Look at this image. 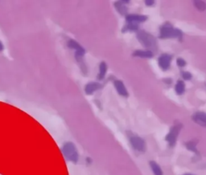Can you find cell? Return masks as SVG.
Here are the masks:
<instances>
[{"instance_id":"7c38bea8","label":"cell","mask_w":206,"mask_h":175,"mask_svg":"<svg viewBox=\"0 0 206 175\" xmlns=\"http://www.w3.org/2000/svg\"><path fill=\"white\" fill-rule=\"evenodd\" d=\"M175 90H176V93L178 94V95H182L183 93H184V90H185V84L183 80H178L176 83V84L175 86Z\"/></svg>"},{"instance_id":"277c9868","label":"cell","mask_w":206,"mask_h":175,"mask_svg":"<svg viewBox=\"0 0 206 175\" xmlns=\"http://www.w3.org/2000/svg\"><path fill=\"white\" fill-rule=\"evenodd\" d=\"M63 153L69 161L76 162L78 160V153L75 146L71 142H68L64 146Z\"/></svg>"},{"instance_id":"ac0fdd59","label":"cell","mask_w":206,"mask_h":175,"mask_svg":"<svg viewBox=\"0 0 206 175\" xmlns=\"http://www.w3.org/2000/svg\"><path fill=\"white\" fill-rule=\"evenodd\" d=\"M196 144H197V141H190L186 143V147L189 150L193 151L195 153H197V150H196Z\"/></svg>"},{"instance_id":"ffe728a7","label":"cell","mask_w":206,"mask_h":175,"mask_svg":"<svg viewBox=\"0 0 206 175\" xmlns=\"http://www.w3.org/2000/svg\"><path fill=\"white\" fill-rule=\"evenodd\" d=\"M176 63L179 67H184V66L186 65V62H185V60H184V59H182V58L177 59Z\"/></svg>"},{"instance_id":"7a4b0ae2","label":"cell","mask_w":206,"mask_h":175,"mask_svg":"<svg viewBox=\"0 0 206 175\" xmlns=\"http://www.w3.org/2000/svg\"><path fill=\"white\" fill-rule=\"evenodd\" d=\"M137 38L138 40L140 42L147 48L156 49V40L155 37L149 34L145 31H138L137 32Z\"/></svg>"},{"instance_id":"5b68a950","label":"cell","mask_w":206,"mask_h":175,"mask_svg":"<svg viewBox=\"0 0 206 175\" xmlns=\"http://www.w3.org/2000/svg\"><path fill=\"white\" fill-rule=\"evenodd\" d=\"M130 141H131V146H133L134 149L136 150L144 152L146 150V143L143 138L140 137L136 136V135H131L130 137Z\"/></svg>"},{"instance_id":"9c48e42d","label":"cell","mask_w":206,"mask_h":175,"mask_svg":"<svg viewBox=\"0 0 206 175\" xmlns=\"http://www.w3.org/2000/svg\"><path fill=\"white\" fill-rule=\"evenodd\" d=\"M127 22L129 23H140L144 22L147 20V16L141 15H127L126 17Z\"/></svg>"},{"instance_id":"ba28073f","label":"cell","mask_w":206,"mask_h":175,"mask_svg":"<svg viewBox=\"0 0 206 175\" xmlns=\"http://www.w3.org/2000/svg\"><path fill=\"white\" fill-rule=\"evenodd\" d=\"M114 87L117 89V92L120 94V95L123 96V97H128L129 93L127 92V89L126 88V87L124 86V84L122 81L119 80H114Z\"/></svg>"},{"instance_id":"4fadbf2b","label":"cell","mask_w":206,"mask_h":175,"mask_svg":"<svg viewBox=\"0 0 206 175\" xmlns=\"http://www.w3.org/2000/svg\"><path fill=\"white\" fill-rule=\"evenodd\" d=\"M114 6H115L117 11L121 15H126L127 11H128V9L126 8V6L124 5L123 2H116L114 3Z\"/></svg>"},{"instance_id":"44dd1931","label":"cell","mask_w":206,"mask_h":175,"mask_svg":"<svg viewBox=\"0 0 206 175\" xmlns=\"http://www.w3.org/2000/svg\"><path fill=\"white\" fill-rule=\"evenodd\" d=\"M145 4L147 6H151L152 4H154V1L153 0H146Z\"/></svg>"},{"instance_id":"6da1fadb","label":"cell","mask_w":206,"mask_h":175,"mask_svg":"<svg viewBox=\"0 0 206 175\" xmlns=\"http://www.w3.org/2000/svg\"><path fill=\"white\" fill-rule=\"evenodd\" d=\"M160 38H178L181 39L183 38V33L180 30L176 29L172 27V25L168 22L165 23L162 27H160Z\"/></svg>"},{"instance_id":"5bb4252c","label":"cell","mask_w":206,"mask_h":175,"mask_svg":"<svg viewBox=\"0 0 206 175\" xmlns=\"http://www.w3.org/2000/svg\"><path fill=\"white\" fill-rule=\"evenodd\" d=\"M150 166L152 170L153 173L155 175H163V171L161 168L157 163L154 161H150Z\"/></svg>"},{"instance_id":"2e32d148","label":"cell","mask_w":206,"mask_h":175,"mask_svg":"<svg viewBox=\"0 0 206 175\" xmlns=\"http://www.w3.org/2000/svg\"><path fill=\"white\" fill-rule=\"evenodd\" d=\"M138 26L135 23H129L128 24L126 25L125 27L122 28V32H128V31H136L138 30Z\"/></svg>"},{"instance_id":"3957f363","label":"cell","mask_w":206,"mask_h":175,"mask_svg":"<svg viewBox=\"0 0 206 175\" xmlns=\"http://www.w3.org/2000/svg\"><path fill=\"white\" fill-rule=\"evenodd\" d=\"M182 129V124L180 123H176L171 128L170 132L166 137V141L168 142L170 146H174L176 142V139L178 137L179 132Z\"/></svg>"},{"instance_id":"9a60e30c","label":"cell","mask_w":206,"mask_h":175,"mask_svg":"<svg viewBox=\"0 0 206 175\" xmlns=\"http://www.w3.org/2000/svg\"><path fill=\"white\" fill-rule=\"evenodd\" d=\"M107 70V64L105 62H102L99 65V74L97 75V78L99 80H102L104 79L105 75L106 74Z\"/></svg>"},{"instance_id":"7402d4cb","label":"cell","mask_w":206,"mask_h":175,"mask_svg":"<svg viewBox=\"0 0 206 175\" xmlns=\"http://www.w3.org/2000/svg\"><path fill=\"white\" fill-rule=\"evenodd\" d=\"M184 175H194V174H192V173H185V174Z\"/></svg>"},{"instance_id":"d6986e66","label":"cell","mask_w":206,"mask_h":175,"mask_svg":"<svg viewBox=\"0 0 206 175\" xmlns=\"http://www.w3.org/2000/svg\"><path fill=\"white\" fill-rule=\"evenodd\" d=\"M181 75L184 80H189L192 79V74L190 72H182Z\"/></svg>"},{"instance_id":"30bf717a","label":"cell","mask_w":206,"mask_h":175,"mask_svg":"<svg viewBox=\"0 0 206 175\" xmlns=\"http://www.w3.org/2000/svg\"><path fill=\"white\" fill-rule=\"evenodd\" d=\"M134 56H138V57H142V58H151L154 54L151 51L149 50H136L133 53Z\"/></svg>"},{"instance_id":"52a82bcc","label":"cell","mask_w":206,"mask_h":175,"mask_svg":"<svg viewBox=\"0 0 206 175\" xmlns=\"http://www.w3.org/2000/svg\"><path fill=\"white\" fill-rule=\"evenodd\" d=\"M192 120L201 126L206 127V113L204 112H197L192 115Z\"/></svg>"},{"instance_id":"e0dca14e","label":"cell","mask_w":206,"mask_h":175,"mask_svg":"<svg viewBox=\"0 0 206 175\" xmlns=\"http://www.w3.org/2000/svg\"><path fill=\"white\" fill-rule=\"evenodd\" d=\"M194 5L200 11H204L206 9V3L203 1H201V0L194 1Z\"/></svg>"},{"instance_id":"8fae6325","label":"cell","mask_w":206,"mask_h":175,"mask_svg":"<svg viewBox=\"0 0 206 175\" xmlns=\"http://www.w3.org/2000/svg\"><path fill=\"white\" fill-rule=\"evenodd\" d=\"M101 88V85L97 83H90L85 87V93L87 94H92L93 92Z\"/></svg>"},{"instance_id":"8992f818","label":"cell","mask_w":206,"mask_h":175,"mask_svg":"<svg viewBox=\"0 0 206 175\" xmlns=\"http://www.w3.org/2000/svg\"><path fill=\"white\" fill-rule=\"evenodd\" d=\"M172 60V56L168 55V54H162L159 58L158 63L159 65L163 71L167 70L170 67V63Z\"/></svg>"}]
</instances>
